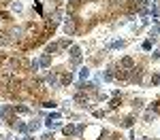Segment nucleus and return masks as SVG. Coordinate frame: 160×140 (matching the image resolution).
Here are the masks:
<instances>
[{
	"label": "nucleus",
	"mask_w": 160,
	"mask_h": 140,
	"mask_svg": "<svg viewBox=\"0 0 160 140\" xmlns=\"http://www.w3.org/2000/svg\"><path fill=\"white\" fill-rule=\"evenodd\" d=\"M64 32H66V34H75V24H73V21H66V24H64Z\"/></svg>",
	"instance_id": "nucleus-1"
},
{
	"label": "nucleus",
	"mask_w": 160,
	"mask_h": 140,
	"mask_svg": "<svg viewBox=\"0 0 160 140\" xmlns=\"http://www.w3.org/2000/svg\"><path fill=\"white\" fill-rule=\"evenodd\" d=\"M122 66H124V68H132V60H130V57H124V60H122Z\"/></svg>",
	"instance_id": "nucleus-2"
},
{
	"label": "nucleus",
	"mask_w": 160,
	"mask_h": 140,
	"mask_svg": "<svg viewBox=\"0 0 160 140\" xmlns=\"http://www.w3.org/2000/svg\"><path fill=\"white\" fill-rule=\"evenodd\" d=\"M64 134H66V136H73V134H75V127H73V125L64 127Z\"/></svg>",
	"instance_id": "nucleus-3"
},
{
	"label": "nucleus",
	"mask_w": 160,
	"mask_h": 140,
	"mask_svg": "<svg viewBox=\"0 0 160 140\" xmlns=\"http://www.w3.org/2000/svg\"><path fill=\"white\" fill-rule=\"evenodd\" d=\"M152 83H154V85H160V74H154V77H152Z\"/></svg>",
	"instance_id": "nucleus-4"
},
{
	"label": "nucleus",
	"mask_w": 160,
	"mask_h": 140,
	"mask_svg": "<svg viewBox=\"0 0 160 140\" xmlns=\"http://www.w3.org/2000/svg\"><path fill=\"white\" fill-rule=\"evenodd\" d=\"M152 110H158V112H160V102H154V104H152Z\"/></svg>",
	"instance_id": "nucleus-5"
},
{
	"label": "nucleus",
	"mask_w": 160,
	"mask_h": 140,
	"mask_svg": "<svg viewBox=\"0 0 160 140\" xmlns=\"http://www.w3.org/2000/svg\"><path fill=\"white\" fill-rule=\"evenodd\" d=\"M56 49H58V45H49L47 47V53H51V51H56Z\"/></svg>",
	"instance_id": "nucleus-6"
}]
</instances>
